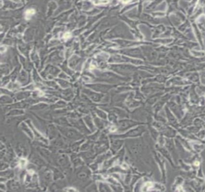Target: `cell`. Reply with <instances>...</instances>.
<instances>
[{
	"mask_svg": "<svg viewBox=\"0 0 205 192\" xmlns=\"http://www.w3.org/2000/svg\"><path fill=\"white\" fill-rule=\"evenodd\" d=\"M90 177V170L86 167H82L78 169L77 173V178L82 181H87Z\"/></svg>",
	"mask_w": 205,
	"mask_h": 192,
	"instance_id": "cell-1",
	"label": "cell"
},
{
	"mask_svg": "<svg viewBox=\"0 0 205 192\" xmlns=\"http://www.w3.org/2000/svg\"><path fill=\"white\" fill-rule=\"evenodd\" d=\"M158 150L161 153V154H163V155L164 157H166L168 159V160L170 163H171L172 166H174V165H173V163L172 160H171V156H170L169 152H168L167 150H166V149L162 148H159V149H158Z\"/></svg>",
	"mask_w": 205,
	"mask_h": 192,
	"instance_id": "cell-5",
	"label": "cell"
},
{
	"mask_svg": "<svg viewBox=\"0 0 205 192\" xmlns=\"http://www.w3.org/2000/svg\"><path fill=\"white\" fill-rule=\"evenodd\" d=\"M56 162L58 166L63 167H68L69 165L68 158L66 155H60L57 158Z\"/></svg>",
	"mask_w": 205,
	"mask_h": 192,
	"instance_id": "cell-3",
	"label": "cell"
},
{
	"mask_svg": "<svg viewBox=\"0 0 205 192\" xmlns=\"http://www.w3.org/2000/svg\"><path fill=\"white\" fill-rule=\"evenodd\" d=\"M7 186L8 188H9L10 190H13V191L18 190V189L20 188L19 184L18 183V182H17V181H16L15 180L9 181L7 183Z\"/></svg>",
	"mask_w": 205,
	"mask_h": 192,
	"instance_id": "cell-4",
	"label": "cell"
},
{
	"mask_svg": "<svg viewBox=\"0 0 205 192\" xmlns=\"http://www.w3.org/2000/svg\"><path fill=\"white\" fill-rule=\"evenodd\" d=\"M52 174L51 170H45L40 176V179L42 180V183H44V185H48L52 180Z\"/></svg>",
	"mask_w": 205,
	"mask_h": 192,
	"instance_id": "cell-2",
	"label": "cell"
},
{
	"mask_svg": "<svg viewBox=\"0 0 205 192\" xmlns=\"http://www.w3.org/2000/svg\"><path fill=\"white\" fill-rule=\"evenodd\" d=\"M99 190L101 191H111V189L110 188V187L108 186L107 184L104 183H99Z\"/></svg>",
	"mask_w": 205,
	"mask_h": 192,
	"instance_id": "cell-6",
	"label": "cell"
}]
</instances>
